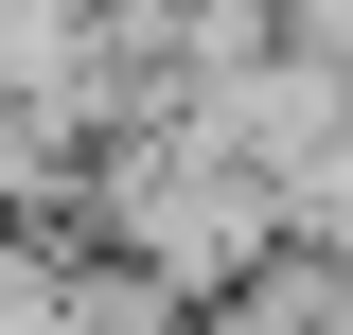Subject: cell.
Listing matches in <instances>:
<instances>
[{"instance_id":"obj_1","label":"cell","mask_w":353,"mask_h":335,"mask_svg":"<svg viewBox=\"0 0 353 335\" xmlns=\"http://www.w3.org/2000/svg\"><path fill=\"white\" fill-rule=\"evenodd\" d=\"M71 247L141 265L176 318H212V300L283 247V194L230 176L212 141H176V124H124V141H88V176H71Z\"/></svg>"},{"instance_id":"obj_2","label":"cell","mask_w":353,"mask_h":335,"mask_svg":"<svg viewBox=\"0 0 353 335\" xmlns=\"http://www.w3.org/2000/svg\"><path fill=\"white\" fill-rule=\"evenodd\" d=\"M159 18H265V0H159Z\"/></svg>"}]
</instances>
